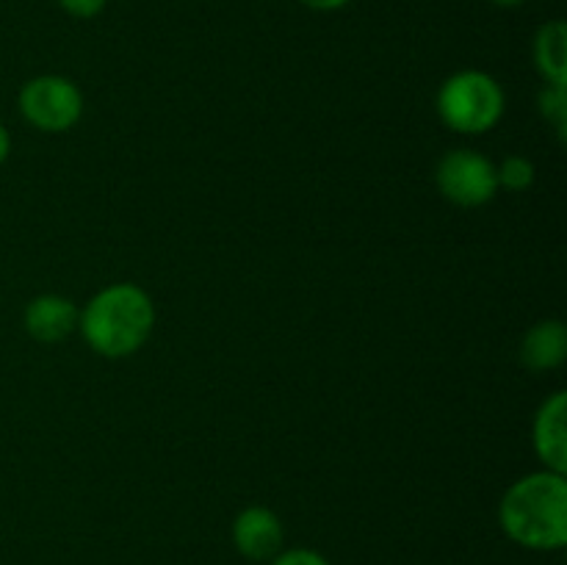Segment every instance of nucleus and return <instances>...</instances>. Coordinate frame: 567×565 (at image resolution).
<instances>
[{"label":"nucleus","instance_id":"f257e3e1","mask_svg":"<svg viewBox=\"0 0 567 565\" xmlns=\"http://www.w3.org/2000/svg\"><path fill=\"white\" fill-rule=\"evenodd\" d=\"M504 535L529 552L567 546V482L557 471H535L507 487L498 504Z\"/></svg>","mask_w":567,"mask_h":565},{"label":"nucleus","instance_id":"f03ea898","mask_svg":"<svg viewBox=\"0 0 567 565\" xmlns=\"http://www.w3.org/2000/svg\"><path fill=\"white\" fill-rule=\"evenodd\" d=\"M78 327H81L89 347L103 358H131L153 336V297L136 282L105 286L81 310Z\"/></svg>","mask_w":567,"mask_h":565},{"label":"nucleus","instance_id":"7ed1b4c3","mask_svg":"<svg viewBox=\"0 0 567 565\" xmlns=\"http://www.w3.org/2000/svg\"><path fill=\"white\" fill-rule=\"evenodd\" d=\"M437 116L454 133L480 136L504 116V89L482 70L454 72L437 89Z\"/></svg>","mask_w":567,"mask_h":565},{"label":"nucleus","instance_id":"20e7f679","mask_svg":"<svg viewBox=\"0 0 567 565\" xmlns=\"http://www.w3.org/2000/svg\"><path fill=\"white\" fill-rule=\"evenodd\" d=\"M20 114L31 127L42 133H66L81 122L83 94L70 78L37 75L22 83Z\"/></svg>","mask_w":567,"mask_h":565},{"label":"nucleus","instance_id":"39448f33","mask_svg":"<svg viewBox=\"0 0 567 565\" xmlns=\"http://www.w3.org/2000/svg\"><path fill=\"white\" fill-rule=\"evenodd\" d=\"M435 183L449 203L480 208L498 194L496 164L476 150H449L435 170Z\"/></svg>","mask_w":567,"mask_h":565},{"label":"nucleus","instance_id":"423d86ee","mask_svg":"<svg viewBox=\"0 0 567 565\" xmlns=\"http://www.w3.org/2000/svg\"><path fill=\"white\" fill-rule=\"evenodd\" d=\"M282 541L286 535H282V524L275 510L252 504V507H244L233 521V546L252 563L277 557L282 552Z\"/></svg>","mask_w":567,"mask_h":565},{"label":"nucleus","instance_id":"0eeeda50","mask_svg":"<svg viewBox=\"0 0 567 565\" xmlns=\"http://www.w3.org/2000/svg\"><path fill=\"white\" fill-rule=\"evenodd\" d=\"M78 319H81L78 305L72 299L59 297V294L33 297L25 305V314H22L28 336L42 343L64 341L66 336H72L78 330Z\"/></svg>","mask_w":567,"mask_h":565},{"label":"nucleus","instance_id":"6e6552de","mask_svg":"<svg viewBox=\"0 0 567 565\" xmlns=\"http://www.w3.org/2000/svg\"><path fill=\"white\" fill-rule=\"evenodd\" d=\"M565 415H567V397L565 391H557L540 404L535 427H532L537 458L543 460V465H546L548 471H557V474H565L567 469Z\"/></svg>","mask_w":567,"mask_h":565},{"label":"nucleus","instance_id":"1a4fd4ad","mask_svg":"<svg viewBox=\"0 0 567 565\" xmlns=\"http://www.w3.org/2000/svg\"><path fill=\"white\" fill-rule=\"evenodd\" d=\"M567 358V327L559 319H543L520 341V363L532 371L559 369Z\"/></svg>","mask_w":567,"mask_h":565},{"label":"nucleus","instance_id":"9d476101","mask_svg":"<svg viewBox=\"0 0 567 565\" xmlns=\"http://www.w3.org/2000/svg\"><path fill=\"white\" fill-rule=\"evenodd\" d=\"M535 66L546 83H557L565 86L567 83V25L565 20H551L540 25L535 33Z\"/></svg>","mask_w":567,"mask_h":565},{"label":"nucleus","instance_id":"9b49d317","mask_svg":"<svg viewBox=\"0 0 567 565\" xmlns=\"http://www.w3.org/2000/svg\"><path fill=\"white\" fill-rule=\"evenodd\" d=\"M498 188H507V192H526V188L535 183V164L524 155H507L502 161V166H496Z\"/></svg>","mask_w":567,"mask_h":565},{"label":"nucleus","instance_id":"f8f14e48","mask_svg":"<svg viewBox=\"0 0 567 565\" xmlns=\"http://www.w3.org/2000/svg\"><path fill=\"white\" fill-rule=\"evenodd\" d=\"M540 103V114L546 116L548 122H554L559 133H565V122H567V92L565 86H557V83H546V89L537 97Z\"/></svg>","mask_w":567,"mask_h":565},{"label":"nucleus","instance_id":"ddd939ff","mask_svg":"<svg viewBox=\"0 0 567 565\" xmlns=\"http://www.w3.org/2000/svg\"><path fill=\"white\" fill-rule=\"evenodd\" d=\"M269 565H330V559L316 548H286L277 557H271Z\"/></svg>","mask_w":567,"mask_h":565},{"label":"nucleus","instance_id":"4468645a","mask_svg":"<svg viewBox=\"0 0 567 565\" xmlns=\"http://www.w3.org/2000/svg\"><path fill=\"white\" fill-rule=\"evenodd\" d=\"M105 3L109 0H59L61 9L70 17H78V20H92V17H97L105 9Z\"/></svg>","mask_w":567,"mask_h":565},{"label":"nucleus","instance_id":"2eb2a0df","mask_svg":"<svg viewBox=\"0 0 567 565\" xmlns=\"http://www.w3.org/2000/svg\"><path fill=\"white\" fill-rule=\"evenodd\" d=\"M302 6H308V9L313 11H338L343 9V6H349L352 0H299Z\"/></svg>","mask_w":567,"mask_h":565},{"label":"nucleus","instance_id":"dca6fc26","mask_svg":"<svg viewBox=\"0 0 567 565\" xmlns=\"http://www.w3.org/2000/svg\"><path fill=\"white\" fill-rule=\"evenodd\" d=\"M9 153H11V136H9V131H6L3 122H0V164L9 158Z\"/></svg>","mask_w":567,"mask_h":565},{"label":"nucleus","instance_id":"f3484780","mask_svg":"<svg viewBox=\"0 0 567 565\" xmlns=\"http://www.w3.org/2000/svg\"><path fill=\"white\" fill-rule=\"evenodd\" d=\"M491 3H496V6H502V9H515V6H520V3H526V0H491Z\"/></svg>","mask_w":567,"mask_h":565}]
</instances>
